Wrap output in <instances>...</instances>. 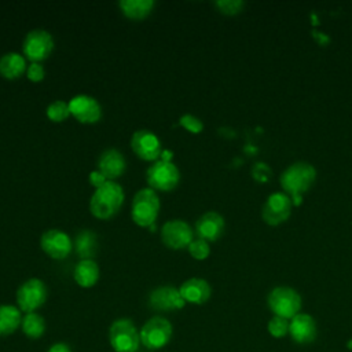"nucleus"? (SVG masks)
Listing matches in <instances>:
<instances>
[{"instance_id":"nucleus-1","label":"nucleus","mask_w":352,"mask_h":352,"mask_svg":"<svg viewBox=\"0 0 352 352\" xmlns=\"http://www.w3.org/2000/svg\"><path fill=\"white\" fill-rule=\"evenodd\" d=\"M316 179L315 168L308 162H294L280 175V186L292 198L293 205H300L302 194L308 191Z\"/></svg>"},{"instance_id":"nucleus-2","label":"nucleus","mask_w":352,"mask_h":352,"mask_svg":"<svg viewBox=\"0 0 352 352\" xmlns=\"http://www.w3.org/2000/svg\"><path fill=\"white\" fill-rule=\"evenodd\" d=\"M124 204V190L114 180H107L96 188L89 201L91 213L100 220L111 219Z\"/></svg>"},{"instance_id":"nucleus-3","label":"nucleus","mask_w":352,"mask_h":352,"mask_svg":"<svg viewBox=\"0 0 352 352\" xmlns=\"http://www.w3.org/2000/svg\"><path fill=\"white\" fill-rule=\"evenodd\" d=\"M172 153L168 150H162L161 158L157 160L147 170L146 180L150 188L160 191H170L173 190L180 180L179 168L170 161Z\"/></svg>"},{"instance_id":"nucleus-4","label":"nucleus","mask_w":352,"mask_h":352,"mask_svg":"<svg viewBox=\"0 0 352 352\" xmlns=\"http://www.w3.org/2000/svg\"><path fill=\"white\" fill-rule=\"evenodd\" d=\"M160 206V198L153 188L139 190L132 199L131 216L133 223L139 227H151L157 220Z\"/></svg>"},{"instance_id":"nucleus-5","label":"nucleus","mask_w":352,"mask_h":352,"mask_svg":"<svg viewBox=\"0 0 352 352\" xmlns=\"http://www.w3.org/2000/svg\"><path fill=\"white\" fill-rule=\"evenodd\" d=\"M109 340L116 352H136L140 344V334L131 319L122 318L111 323Z\"/></svg>"},{"instance_id":"nucleus-6","label":"nucleus","mask_w":352,"mask_h":352,"mask_svg":"<svg viewBox=\"0 0 352 352\" xmlns=\"http://www.w3.org/2000/svg\"><path fill=\"white\" fill-rule=\"evenodd\" d=\"M268 307L274 312L275 316H280L285 319L294 318L301 308V297L300 294L287 286H279L271 290L268 294Z\"/></svg>"},{"instance_id":"nucleus-7","label":"nucleus","mask_w":352,"mask_h":352,"mask_svg":"<svg viewBox=\"0 0 352 352\" xmlns=\"http://www.w3.org/2000/svg\"><path fill=\"white\" fill-rule=\"evenodd\" d=\"M172 324L164 316H153L144 322L139 334L140 342L148 349H161L172 338Z\"/></svg>"},{"instance_id":"nucleus-8","label":"nucleus","mask_w":352,"mask_h":352,"mask_svg":"<svg viewBox=\"0 0 352 352\" xmlns=\"http://www.w3.org/2000/svg\"><path fill=\"white\" fill-rule=\"evenodd\" d=\"M47 286L41 279L32 278L23 282L16 290V304L21 311L30 314L36 312L47 300Z\"/></svg>"},{"instance_id":"nucleus-9","label":"nucleus","mask_w":352,"mask_h":352,"mask_svg":"<svg viewBox=\"0 0 352 352\" xmlns=\"http://www.w3.org/2000/svg\"><path fill=\"white\" fill-rule=\"evenodd\" d=\"M23 55L32 63H40L47 59L54 50V38L44 29L30 30L23 40Z\"/></svg>"},{"instance_id":"nucleus-10","label":"nucleus","mask_w":352,"mask_h":352,"mask_svg":"<svg viewBox=\"0 0 352 352\" xmlns=\"http://www.w3.org/2000/svg\"><path fill=\"white\" fill-rule=\"evenodd\" d=\"M292 206V198L286 192H274L264 202L261 217L270 226H279L290 217Z\"/></svg>"},{"instance_id":"nucleus-11","label":"nucleus","mask_w":352,"mask_h":352,"mask_svg":"<svg viewBox=\"0 0 352 352\" xmlns=\"http://www.w3.org/2000/svg\"><path fill=\"white\" fill-rule=\"evenodd\" d=\"M194 232L188 223L180 219H173L166 221L161 228V239L169 249L179 250L183 248H188V245L194 241Z\"/></svg>"},{"instance_id":"nucleus-12","label":"nucleus","mask_w":352,"mask_h":352,"mask_svg":"<svg viewBox=\"0 0 352 352\" xmlns=\"http://www.w3.org/2000/svg\"><path fill=\"white\" fill-rule=\"evenodd\" d=\"M133 153L144 161H157L161 158L162 148L158 136L148 129H139L131 138Z\"/></svg>"},{"instance_id":"nucleus-13","label":"nucleus","mask_w":352,"mask_h":352,"mask_svg":"<svg viewBox=\"0 0 352 352\" xmlns=\"http://www.w3.org/2000/svg\"><path fill=\"white\" fill-rule=\"evenodd\" d=\"M70 114L82 124H95L102 117L99 102L89 95H77L69 102Z\"/></svg>"},{"instance_id":"nucleus-14","label":"nucleus","mask_w":352,"mask_h":352,"mask_svg":"<svg viewBox=\"0 0 352 352\" xmlns=\"http://www.w3.org/2000/svg\"><path fill=\"white\" fill-rule=\"evenodd\" d=\"M40 246L50 257L55 260H62L67 257L72 252V239L66 232L51 228L41 235Z\"/></svg>"},{"instance_id":"nucleus-15","label":"nucleus","mask_w":352,"mask_h":352,"mask_svg":"<svg viewBox=\"0 0 352 352\" xmlns=\"http://www.w3.org/2000/svg\"><path fill=\"white\" fill-rule=\"evenodd\" d=\"M148 304L155 311H176L182 309L186 304L179 289L173 286H160L148 296Z\"/></svg>"},{"instance_id":"nucleus-16","label":"nucleus","mask_w":352,"mask_h":352,"mask_svg":"<svg viewBox=\"0 0 352 352\" xmlns=\"http://www.w3.org/2000/svg\"><path fill=\"white\" fill-rule=\"evenodd\" d=\"M224 227L226 224L221 214L216 212H206L197 220L195 232L201 239L214 242L223 235Z\"/></svg>"},{"instance_id":"nucleus-17","label":"nucleus","mask_w":352,"mask_h":352,"mask_svg":"<svg viewBox=\"0 0 352 352\" xmlns=\"http://www.w3.org/2000/svg\"><path fill=\"white\" fill-rule=\"evenodd\" d=\"M289 333L298 344L312 342L316 337V323L308 314H297L289 322Z\"/></svg>"},{"instance_id":"nucleus-18","label":"nucleus","mask_w":352,"mask_h":352,"mask_svg":"<svg viewBox=\"0 0 352 352\" xmlns=\"http://www.w3.org/2000/svg\"><path fill=\"white\" fill-rule=\"evenodd\" d=\"M98 170L107 179V180H114L120 177L126 168V162L121 151L116 148H109L103 151L99 157L98 161Z\"/></svg>"},{"instance_id":"nucleus-19","label":"nucleus","mask_w":352,"mask_h":352,"mask_svg":"<svg viewBox=\"0 0 352 352\" xmlns=\"http://www.w3.org/2000/svg\"><path fill=\"white\" fill-rule=\"evenodd\" d=\"M179 292L186 302L204 304L209 300L212 294L210 285L202 278H190L182 283Z\"/></svg>"},{"instance_id":"nucleus-20","label":"nucleus","mask_w":352,"mask_h":352,"mask_svg":"<svg viewBox=\"0 0 352 352\" xmlns=\"http://www.w3.org/2000/svg\"><path fill=\"white\" fill-rule=\"evenodd\" d=\"M26 70V59L18 52H7L0 58V74L7 80H15Z\"/></svg>"},{"instance_id":"nucleus-21","label":"nucleus","mask_w":352,"mask_h":352,"mask_svg":"<svg viewBox=\"0 0 352 352\" xmlns=\"http://www.w3.org/2000/svg\"><path fill=\"white\" fill-rule=\"evenodd\" d=\"M76 283L81 287H92L99 279V267L94 260H80L73 271Z\"/></svg>"},{"instance_id":"nucleus-22","label":"nucleus","mask_w":352,"mask_h":352,"mask_svg":"<svg viewBox=\"0 0 352 352\" xmlns=\"http://www.w3.org/2000/svg\"><path fill=\"white\" fill-rule=\"evenodd\" d=\"M22 322L21 309L15 305H0V337L12 334Z\"/></svg>"},{"instance_id":"nucleus-23","label":"nucleus","mask_w":352,"mask_h":352,"mask_svg":"<svg viewBox=\"0 0 352 352\" xmlns=\"http://www.w3.org/2000/svg\"><path fill=\"white\" fill-rule=\"evenodd\" d=\"M96 234L91 230H82L74 239V249L81 260H92L96 253Z\"/></svg>"},{"instance_id":"nucleus-24","label":"nucleus","mask_w":352,"mask_h":352,"mask_svg":"<svg viewBox=\"0 0 352 352\" xmlns=\"http://www.w3.org/2000/svg\"><path fill=\"white\" fill-rule=\"evenodd\" d=\"M120 8L126 18L143 19L151 14L154 8L153 0H121Z\"/></svg>"},{"instance_id":"nucleus-25","label":"nucleus","mask_w":352,"mask_h":352,"mask_svg":"<svg viewBox=\"0 0 352 352\" xmlns=\"http://www.w3.org/2000/svg\"><path fill=\"white\" fill-rule=\"evenodd\" d=\"M21 326H22L23 334L29 338H33V340L40 338L45 331V320L41 315H38L36 312L26 314L22 318Z\"/></svg>"},{"instance_id":"nucleus-26","label":"nucleus","mask_w":352,"mask_h":352,"mask_svg":"<svg viewBox=\"0 0 352 352\" xmlns=\"http://www.w3.org/2000/svg\"><path fill=\"white\" fill-rule=\"evenodd\" d=\"M70 116L69 103L63 100H55L47 107V117L54 122H62Z\"/></svg>"},{"instance_id":"nucleus-27","label":"nucleus","mask_w":352,"mask_h":352,"mask_svg":"<svg viewBox=\"0 0 352 352\" xmlns=\"http://www.w3.org/2000/svg\"><path fill=\"white\" fill-rule=\"evenodd\" d=\"M268 331L275 338H282L289 333V320L280 316H275L268 322Z\"/></svg>"},{"instance_id":"nucleus-28","label":"nucleus","mask_w":352,"mask_h":352,"mask_svg":"<svg viewBox=\"0 0 352 352\" xmlns=\"http://www.w3.org/2000/svg\"><path fill=\"white\" fill-rule=\"evenodd\" d=\"M214 6L217 7V10L221 14L236 15V14H239L243 10L245 3L242 0H217L214 3Z\"/></svg>"},{"instance_id":"nucleus-29","label":"nucleus","mask_w":352,"mask_h":352,"mask_svg":"<svg viewBox=\"0 0 352 352\" xmlns=\"http://www.w3.org/2000/svg\"><path fill=\"white\" fill-rule=\"evenodd\" d=\"M188 253L191 254V257L197 258V260H205L209 253H210V248L209 243L201 238L194 239L190 245H188Z\"/></svg>"},{"instance_id":"nucleus-30","label":"nucleus","mask_w":352,"mask_h":352,"mask_svg":"<svg viewBox=\"0 0 352 352\" xmlns=\"http://www.w3.org/2000/svg\"><path fill=\"white\" fill-rule=\"evenodd\" d=\"M179 122H180L182 126H184V128H186L188 132H191V133H199V132L204 129L202 121H201L198 117L192 116V114H184V116H182L180 120H179Z\"/></svg>"},{"instance_id":"nucleus-31","label":"nucleus","mask_w":352,"mask_h":352,"mask_svg":"<svg viewBox=\"0 0 352 352\" xmlns=\"http://www.w3.org/2000/svg\"><path fill=\"white\" fill-rule=\"evenodd\" d=\"M26 76L30 81L38 82L44 78L45 72H44V67L40 63H32V65H29V67L26 70Z\"/></svg>"},{"instance_id":"nucleus-32","label":"nucleus","mask_w":352,"mask_h":352,"mask_svg":"<svg viewBox=\"0 0 352 352\" xmlns=\"http://www.w3.org/2000/svg\"><path fill=\"white\" fill-rule=\"evenodd\" d=\"M252 175L257 182H267L271 176V170L265 164H256L252 169Z\"/></svg>"},{"instance_id":"nucleus-33","label":"nucleus","mask_w":352,"mask_h":352,"mask_svg":"<svg viewBox=\"0 0 352 352\" xmlns=\"http://www.w3.org/2000/svg\"><path fill=\"white\" fill-rule=\"evenodd\" d=\"M107 182V179L99 172V170H94L89 173V183L95 187L99 188L102 184H104Z\"/></svg>"},{"instance_id":"nucleus-34","label":"nucleus","mask_w":352,"mask_h":352,"mask_svg":"<svg viewBox=\"0 0 352 352\" xmlns=\"http://www.w3.org/2000/svg\"><path fill=\"white\" fill-rule=\"evenodd\" d=\"M47 352H72V349L65 342H56Z\"/></svg>"},{"instance_id":"nucleus-35","label":"nucleus","mask_w":352,"mask_h":352,"mask_svg":"<svg viewBox=\"0 0 352 352\" xmlns=\"http://www.w3.org/2000/svg\"><path fill=\"white\" fill-rule=\"evenodd\" d=\"M348 348H349V349H352V341H349V344H348Z\"/></svg>"}]
</instances>
